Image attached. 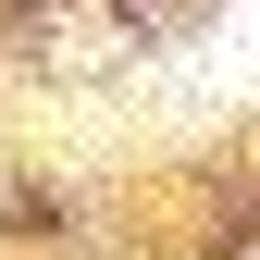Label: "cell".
I'll return each instance as SVG.
<instances>
[{"mask_svg":"<svg viewBox=\"0 0 260 260\" xmlns=\"http://www.w3.org/2000/svg\"><path fill=\"white\" fill-rule=\"evenodd\" d=\"M199 87H260V0L211 25V50H199Z\"/></svg>","mask_w":260,"mask_h":260,"instance_id":"1","label":"cell"}]
</instances>
